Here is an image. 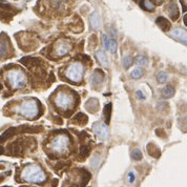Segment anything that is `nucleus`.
<instances>
[{"label": "nucleus", "instance_id": "obj_12", "mask_svg": "<svg viewBox=\"0 0 187 187\" xmlns=\"http://www.w3.org/2000/svg\"><path fill=\"white\" fill-rule=\"evenodd\" d=\"M104 79V74L103 72H101L100 70H96L92 74V84L94 85H99Z\"/></svg>", "mask_w": 187, "mask_h": 187}, {"label": "nucleus", "instance_id": "obj_36", "mask_svg": "<svg viewBox=\"0 0 187 187\" xmlns=\"http://www.w3.org/2000/svg\"><path fill=\"white\" fill-rule=\"evenodd\" d=\"M157 1H158V2H161V1H163V0H157Z\"/></svg>", "mask_w": 187, "mask_h": 187}, {"label": "nucleus", "instance_id": "obj_31", "mask_svg": "<svg viewBox=\"0 0 187 187\" xmlns=\"http://www.w3.org/2000/svg\"><path fill=\"white\" fill-rule=\"evenodd\" d=\"M57 183H58V180H57V179L53 180V186H57Z\"/></svg>", "mask_w": 187, "mask_h": 187}, {"label": "nucleus", "instance_id": "obj_5", "mask_svg": "<svg viewBox=\"0 0 187 187\" xmlns=\"http://www.w3.org/2000/svg\"><path fill=\"white\" fill-rule=\"evenodd\" d=\"M68 140L67 136L60 135L58 137H56L52 141V144H51V148L55 151V153H63L67 149L68 147Z\"/></svg>", "mask_w": 187, "mask_h": 187}, {"label": "nucleus", "instance_id": "obj_16", "mask_svg": "<svg viewBox=\"0 0 187 187\" xmlns=\"http://www.w3.org/2000/svg\"><path fill=\"white\" fill-rule=\"evenodd\" d=\"M147 150L148 153L151 157H155V158H159L160 157V149L153 144H148L147 145Z\"/></svg>", "mask_w": 187, "mask_h": 187}, {"label": "nucleus", "instance_id": "obj_24", "mask_svg": "<svg viewBox=\"0 0 187 187\" xmlns=\"http://www.w3.org/2000/svg\"><path fill=\"white\" fill-rule=\"evenodd\" d=\"M137 63L139 64V65L145 66V65H147V63H148V61H147L146 57H144V56H139V57H138V59H137Z\"/></svg>", "mask_w": 187, "mask_h": 187}, {"label": "nucleus", "instance_id": "obj_14", "mask_svg": "<svg viewBox=\"0 0 187 187\" xmlns=\"http://www.w3.org/2000/svg\"><path fill=\"white\" fill-rule=\"evenodd\" d=\"M98 101L96 99H90L85 103V108L90 113H96L98 109Z\"/></svg>", "mask_w": 187, "mask_h": 187}, {"label": "nucleus", "instance_id": "obj_2", "mask_svg": "<svg viewBox=\"0 0 187 187\" xmlns=\"http://www.w3.org/2000/svg\"><path fill=\"white\" fill-rule=\"evenodd\" d=\"M55 104L61 109H67L74 105V97L65 92H58L55 98Z\"/></svg>", "mask_w": 187, "mask_h": 187}, {"label": "nucleus", "instance_id": "obj_33", "mask_svg": "<svg viewBox=\"0 0 187 187\" xmlns=\"http://www.w3.org/2000/svg\"><path fill=\"white\" fill-rule=\"evenodd\" d=\"M3 180H4V177H3V176H0V182H2Z\"/></svg>", "mask_w": 187, "mask_h": 187}, {"label": "nucleus", "instance_id": "obj_34", "mask_svg": "<svg viewBox=\"0 0 187 187\" xmlns=\"http://www.w3.org/2000/svg\"><path fill=\"white\" fill-rule=\"evenodd\" d=\"M2 89V85H1V83H0V90Z\"/></svg>", "mask_w": 187, "mask_h": 187}, {"label": "nucleus", "instance_id": "obj_32", "mask_svg": "<svg viewBox=\"0 0 187 187\" xmlns=\"http://www.w3.org/2000/svg\"><path fill=\"white\" fill-rule=\"evenodd\" d=\"M3 153H4V149L2 146H0V155H3Z\"/></svg>", "mask_w": 187, "mask_h": 187}, {"label": "nucleus", "instance_id": "obj_22", "mask_svg": "<svg viewBox=\"0 0 187 187\" xmlns=\"http://www.w3.org/2000/svg\"><path fill=\"white\" fill-rule=\"evenodd\" d=\"M133 58H131V56H125L123 58V62H122V63H123V66L124 67H126V68H128L129 66L131 65V64H133Z\"/></svg>", "mask_w": 187, "mask_h": 187}, {"label": "nucleus", "instance_id": "obj_30", "mask_svg": "<svg viewBox=\"0 0 187 187\" xmlns=\"http://www.w3.org/2000/svg\"><path fill=\"white\" fill-rule=\"evenodd\" d=\"M136 95H137V97L139 98V99H142L143 100V99H145V98H146V97H145V95L143 94L142 92H141V90H138V92H136Z\"/></svg>", "mask_w": 187, "mask_h": 187}, {"label": "nucleus", "instance_id": "obj_7", "mask_svg": "<svg viewBox=\"0 0 187 187\" xmlns=\"http://www.w3.org/2000/svg\"><path fill=\"white\" fill-rule=\"evenodd\" d=\"M70 50H72V45H70V42L59 41L56 44V48H55V54H56L57 57H63L65 56Z\"/></svg>", "mask_w": 187, "mask_h": 187}, {"label": "nucleus", "instance_id": "obj_25", "mask_svg": "<svg viewBox=\"0 0 187 187\" xmlns=\"http://www.w3.org/2000/svg\"><path fill=\"white\" fill-rule=\"evenodd\" d=\"M131 157H133V159H135V160L139 161L142 159V153H141L139 149H136V150H133V153H131Z\"/></svg>", "mask_w": 187, "mask_h": 187}, {"label": "nucleus", "instance_id": "obj_10", "mask_svg": "<svg viewBox=\"0 0 187 187\" xmlns=\"http://www.w3.org/2000/svg\"><path fill=\"white\" fill-rule=\"evenodd\" d=\"M17 131H19V129L17 128V127H10V128L7 129L2 135H0V143L4 142L9 138L13 137L14 135H16Z\"/></svg>", "mask_w": 187, "mask_h": 187}, {"label": "nucleus", "instance_id": "obj_13", "mask_svg": "<svg viewBox=\"0 0 187 187\" xmlns=\"http://www.w3.org/2000/svg\"><path fill=\"white\" fill-rule=\"evenodd\" d=\"M171 36L175 37L176 39H179L181 41H184V42H187V32L183 31L181 29H177L175 31L171 32Z\"/></svg>", "mask_w": 187, "mask_h": 187}, {"label": "nucleus", "instance_id": "obj_20", "mask_svg": "<svg viewBox=\"0 0 187 187\" xmlns=\"http://www.w3.org/2000/svg\"><path fill=\"white\" fill-rule=\"evenodd\" d=\"M90 147L88 145H82L81 148H80V155H81L82 158H86L88 155H89Z\"/></svg>", "mask_w": 187, "mask_h": 187}, {"label": "nucleus", "instance_id": "obj_38", "mask_svg": "<svg viewBox=\"0 0 187 187\" xmlns=\"http://www.w3.org/2000/svg\"><path fill=\"white\" fill-rule=\"evenodd\" d=\"M4 187H7V186H4Z\"/></svg>", "mask_w": 187, "mask_h": 187}, {"label": "nucleus", "instance_id": "obj_29", "mask_svg": "<svg viewBox=\"0 0 187 187\" xmlns=\"http://www.w3.org/2000/svg\"><path fill=\"white\" fill-rule=\"evenodd\" d=\"M136 180V176H135V174H133V171H131L128 174V182L129 183H133V181Z\"/></svg>", "mask_w": 187, "mask_h": 187}, {"label": "nucleus", "instance_id": "obj_19", "mask_svg": "<svg viewBox=\"0 0 187 187\" xmlns=\"http://www.w3.org/2000/svg\"><path fill=\"white\" fill-rule=\"evenodd\" d=\"M108 50L111 54H115L116 51H117V42H116L115 38L109 39V42H108Z\"/></svg>", "mask_w": 187, "mask_h": 187}, {"label": "nucleus", "instance_id": "obj_3", "mask_svg": "<svg viewBox=\"0 0 187 187\" xmlns=\"http://www.w3.org/2000/svg\"><path fill=\"white\" fill-rule=\"evenodd\" d=\"M83 75V65L80 62H75L66 70V77L73 82H80Z\"/></svg>", "mask_w": 187, "mask_h": 187}, {"label": "nucleus", "instance_id": "obj_37", "mask_svg": "<svg viewBox=\"0 0 187 187\" xmlns=\"http://www.w3.org/2000/svg\"><path fill=\"white\" fill-rule=\"evenodd\" d=\"M186 22H187V16H186Z\"/></svg>", "mask_w": 187, "mask_h": 187}, {"label": "nucleus", "instance_id": "obj_23", "mask_svg": "<svg viewBox=\"0 0 187 187\" xmlns=\"http://www.w3.org/2000/svg\"><path fill=\"white\" fill-rule=\"evenodd\" d=\"M157 80H158L160 83H164V82H166L167 80V74L164 72L162 73H159L158 76H157Z\"/></svg>", "mask_w": 187, "mask_h": 187}, {"label": "nucleus", "instance_id": "obj_35", "mask_svg": "<svg viewBox=\"0 0 187 187\" xmlns=\"http://www.w3.org/2000/svg\"><path fill=\"white\" fill-rule=\"evenodd\" d=\"M0 169H3V166H2V165H0Z\"/></svg>", "mask_w": 187, "mask_h": 187}, {"label": "nucleus", "instance_id": "obj_17", "mask_svg": "<svg viewBox=\"0 0 187 187\" xmlns=\"http://www.w3.org/2000/svg\"><path fill=\"white\" fill-rule=\"evenodd\" d=\"M175 95V88L172 86H167L162 90V96L164 98H171Z\"/></svg>", "mask_w": 187, "mask_h": 187}, {"label": "nucleus", "instance_id": "obj_18", "mask_svg": "<svg viewBox=\"0 0 187 187\" xmlns=\"http://www.w3.org/2000/svg\"><path fill=\"white\" fill-rule=\"evenodd\" d=\"M74 122L75 123H78V124H84L87 122V117H86L84 114L79 113L76 115V117H75V119H74Z\"/></svg>", "mask_w": 187, "mask_h": 187}, {"label": "nucleus", "instance_id": "obj_11", "mask_svg": "<svg viewBox=\"0 0 187 187\" xmlns=\"http://www.w3.org/2000/svg\"><path fill=\"white\" fill-rule=\"evenodd\" d=\"M89 23L94 29H98L100 27V17H99V13L97 11L92 13V15L89 17Z\"/></svg>", "mask_w": 187, "mask_h": 187}, {"label": "nucleus", "instance_id": "obj_21", "mask_svg": "<svg viewBox=\"0 0 187 187\" xmlns=\"http://www.w3.org/2000/svg\"><path fill=\"white\" fill-rule=\"evenodd\" d=\"M111 104H107V105L104 107V118H105L106 122H109L111 119Z\"/></svg>", "mask_w": 187, "mask_h": 187}, {"label": "nucleus", "instance_id": "obj_6", "mask_svg": "<svg viewBox=\"0 0 187 187\" xmlns=\"http://www.w3.org/2000/svg\"><path fill=\"white\" fill-rule=\"evenodd\" d=\"M92 131L101 140H106L108 138L107 126L104 123H102V122H95L92 124Z\"/></svg>", "mask_w": 187, "mask_h": 187}, {"label": "nucleus", "instance_id": "obj_28", "mask_svg": "<svg viewBox=\"0 0 187 187\" xmlns=\"http://www.w3.org/2000/svg\"><path fill=\"white\" fill-rule=\"evenodd\" d=\"M102 39H103V43H104L105 48H107L108 50V42H109V40H108L107 36H106V35H103V36H102Z\"/></svg>", "mask_w": 187, "mask_h": 187}, {"label": "nucleus", "instance_id": "obj_15", "mask_svg": "<svg viewBox=\"0 0 187 187\" xmlns=\"http://www.w3.org/2000/svg\"><path fill=\"white\" fill-rule=\"evenodd\" d=\"M96 57H97L98 61L100 62L101 65H103L104 67H107L108 61H107V58H106L105 53H104L103 51H98V52L96 53Z\"/></svg>", "mask_w": 187, "mask_h": 187}, {"label": "nucleus", "instance_id": "obj_9", "mask_svg": "<svg viewBox=\"0 0 187 187\" xmlns=\"http://www.w3.org/2000/svg\"><path fill=\"white\" fill-rule=\"evenodd\" d=\"M20 62L25 65L29 68H34V67H38L41 64V60L38 58H31V57H26V58H22L20 60Z\"/></svg>", "mask_w": 187, "mask_h": 187}, {"label": "nucleus", "instance_id": "obj_27", "mask_svg": "<svg viewBox=\"0 0 187 187\" xmlns=\"http://www.w3.org/2000/svg\"><path fill=\"white\" fill-rule=\"evenodd\" d=\"M143 5H144V7L146 10H149V11H153V4L151 3V1H149V0H144Z\"/></svg>", "mask_w": 187, "mask_h": 187}, {"label": "nucleus", "instance_id": "obj_26", "mask_svg": "<svg viewBox=\"0 0 187 187\" xmlns=\"http://www.w3.org/2000/svg\"><path fill=\"white\" fill-rule=\"evenodd\" d=\"M141 76H142V70H141V68H135V70H133V73H131V77L135 78V79H138V78H140Z\"/></svg>", "mask_w": 187, "mask_h": 187}, {"label": "nucleus", "instance_id": "obj_4", "mask_svg": "<svg viewBox=\"0 0 187 187\" xmlns=\"http://www.w3.org/2000/svg\"><path fill=\"white\" fill-rule=\"evenodd\" d=\"M20 113L29 119H34L39 114V104L35 101L26 102L21 106Z\"/></svg>", "mask_w": 187, "mask_h": 187}, {"label": "nucleus", "instance_id": "obj_8", "mask_svg": "<svg viewBox=\"0 0 187 187\" xmlns=\"http://www.w3.org/2000/svg\"><path fill=\"white\" fill-rule=\"evenodd\" d=\"M10 80L11 83L13 84L15 87H22L24 85V76L21 73H14L10 76Z\"/></svg>", "mask_w": 187, "mask_h": 187}, {"label": "nucleus", "instance_id": "obj_1", "mask_svg": "<svg viewBox=\"0 0 187 187\" xmlns=\"http://www.w3.org/2000/svg\"><path fill=\"white\" fill-rule=\"evenodd\" d=\"M22 179L31 183H42L46 180V176L39 166L29 165L22 171Z\"/></svg>", "mask_w": 187, "mask_h": 187}]
</instances>
